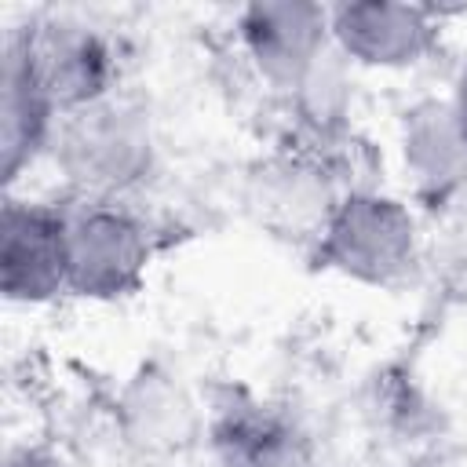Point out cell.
I'll return each instance as SVG.
<instances>
[{"label": "cell", "instance_id": "obj_3", "mask_svg": "<svg viewBox=\"0 0 467 467\" xmlns=\"http://www.w3.org/2000/svg\"><path fill=\"white\" fill-rule=\"evenodd\" d=\"M66 215V292L113 303L142 288L153 259L146 223L124 201H62Z\"/></svg>", "mask_w": 467, "mask_h": 467}, {"label": "cell", "instance_id": "obj_9", "mask_svg": "<svg viewBox=\"0 0 467 467\" xmlns=\"http://www.w3.org/2000/svg\"><path fill=\"white\" fill-rule=\"evenodd\" d=\"M58 109L36 84L18 40L7 33L0 58V175L7 190L51 150Z\"/></svg>", "mask_w": 467, "mask_h": 467}, {"label": "cell", "instance_id": "obj_6", "mask_svg": "<svg viewBox=\"0 0 467 467\" xmlns=\"http://www.w3.org/2000/svg\"><path fill=\"white\" fill-rule=\"evenodd\" d=\"M0 292L15 306H40L66 292V215L58 201L7 193L0 208Z\"/></svg>", "mask_w": 467, "mask_h": 467}, {"label": "cell", "instance_id": "obj_13", "mask_svg": "<svg viewBox=\"0 0 467 467\" xmlns=\"http://www.w3.org/2000/svg\"><path fill=\"white\" fill-rule=\"evenodd\" d=\"M285 102L303 131L317 139L336 135L354 109V66L336 47H328L310 66V73L285 95Z\"/></svg>", "mask_w": 467, "mask_h": 467}, {"label": "cell", "instance_id": "obj_10", "mask_svg": "<svg viewBox=\"0 0 467 467\" xmlns=\"http://www.w3.org/2000/svg\"><path fill=\"white\" fill-rule=\"evenodd\" d=\"M339 197L343 193L328 186L325 168L306 157H281L266 164L255 175V193H252L263 219L292 234H310L314 241Z\"/></svg>", "mask_w": 467, "mask_h": 467}, {"label": "cell", "instance_id": "obj_4", "mask_svg": "<svg viewBox=\"0 0 467 467\" xmlns=\"http://www.w3.org/2000/svg\"><path fill=\"white\" fill-rule=\"evenodd\" d=\"M11 36L58 117L120 91L117 51L91 22L77 15H40L26 29H11Z\"/></svg>", "mask_w": 467, "mask_h": 467}, {"label": "cell", "instance_id": "obj_1", "mask_svg": "<svg viewBox=\"0 0 467 467\" xmlns=\"http://www.w3.org/2000/svg\"><path fill=\"white\" fill-rule=\"evenodd\" d=\"M47 157L55 161L69 197L124 201L153 171V120L142 102L113 91L91 106L62 113Z\"/></svg>", "mask_w": 467, "mask_h": 467}, {"label": "cell", "instance_id": "obj_11", "mask_svg": "<svg viewBox=\"0 0 467 467\" xmlns=\"http://www.w3.org/2000/svg\"><path fill=\"white\" fill-rule=\"evenodd\" d=\"M128 441H135L146 452H171L193 441L201 420L190 401V394L161 372H142L120 401Z\"/></svg>", "mask_w": 467, "mask_h": 467}, {"label": "cell", "instance_id": "obj_5", "mask_svg": "<svg viewBox=\"0 0 467 467\" xmlns=\"http://www.w3.org/2000/svg\"><path fill=\"white\" fill-rule=\"evenodd\" d=\"M237 40L255 77L288 95L332 47L328 4L255 0L237 11Z\"/></svg>", "mask_w": 467, "mask_h": 467}, {"label": "cell", "instance_id": "obj_14", "mask_svg": "<svg viewBox=\"0 0 467 467\" xmlns=\"http://www.w3.org/2000/svg\"><path fill=\"white\" fill-rule=\"evenodd\" d=\"M4 467H62V463L40 445H11L4 452Z\"/></svg>", "mask_w": 467, "mask_h": 467}, {"label": "cell", "instance_id": "obj_2", "mask_svg": "<svg viewBox=\"0 0 467 467\" xmlns=\"http://www.w3.org/2000/svg\"><path fill=\"white\" fill-rule=\"evenodd\" d=\"M317 259L368 288L401 285L420 263L416 212L379 190H347L317 234Z\"/></svg>", "mask_w": 467, "mask_h": 467}, {"label": "cell", "instance_id": "obj_15", "mask_svg": "<svg viewBox=\"0 0 467 467\" xmlns=\"http://www.w3.org/2000/svg\"><path fill=\"white\" fill-rule=\"evenodd\" d=\"M449 109H452V117H456V124H460V131H463V139H467V66L456 73V80H452V91H449Z\"/></svg>", "mask_w": 467, "mask_h": 467}, {"label": "cell", "instance_id": "obj_12", "mask_svg": "<svg viewBox=\"0 0 467 467\" xmlns=\"http://www.w3.org/2000/svg\"><path fill=\"white\" fill-rule=\"evenodd\" d=\"M215 452L226 467H299L296 431L270 409L234 401L215 412L212 423Z\"/></svg>", "mask_w": 467, "mask_h": 467}, {"label": "cell", "instance_id": "obj_7", "mask_svg": "<svg viewBox=\"0 0 467 467\" xmlns=\"http://www.w3.org/2000/svg\"><path fill=\"white\" fill-rule=\"evenodd\" d=\"M328 29L354 69H412L434 51L441 18L427 4L350 0L328 4Z\"/></svg>", "mask_w": 467, "mask_h": 467}, {"label": "cell", "instance_id": "obj_8", "mask_svg": "<svg viewBox=\"0 0 467 467\" xmlns=\"http://www.w3.org/2000/svg\"><path fill=\"white\" fill-rule=\"evenodd\" d=\"M398 161L416 201L438 208L467 190V139L445 99H416L398 120Z\"/></svg>", "mask_w": 467, "mask_h": 467}]
</instances>
